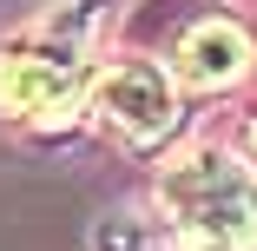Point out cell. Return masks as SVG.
<instances>
[{
  "label": "cell",
  "instance_id": "3957f363",
  "mask_svg": "<svg viewBox=\"0 0 257 251\" xmlns=\"http://www.w3.org/2000/svg\"><path fill=\"white\" fill-rule=\"evenodd\" d=\"M92 113L106 119L119 139L132 145H152V139H165L178 126V86L152 66V60H119L99 73L92 86Z\"/></svg>",
  "mask_w": 257,
  "mask_h": 251
},
{
  "label": "cell",
  "instance_id": "6da1fadb",
  "mask_svg": "<svg viewBox=\"0 0 257 251\" xmlns=\"http://www.w3.org/2000/svg\"><path fill=\"white\" fill-rule=\"evenodd\" d=\"M159 198L172 212L178 251H257V179L211 145L185 152L159 179Z\"/></svg>",
  "mask_w": 257,
  "mask_h": 251
},
{
  "label": "cell",
  "instance_id": "277c9868",
  "mask_svg": "<svg viewBox=\"0 0 257 251\" xmlns=\"http://www.w3.org/2000/svg\"><path fill=\"white\" fill-rule=\"evenodd\" d=\"M250 66V33L237 20H191L172 46V79L178 86H198V93H218V86H237Z\"/></svg>",
  "mask_w": 257,
  "mask_h": 251
},
{
  "label": "cell",
  "instance_id": "7a4b0ae2",
  "mask_svg": "<svg viewBox=\"0 0 257 251\" xmlns=\"http://www.w3.org/2000/svg\"><path fill=\"white\" fill-rule=\"evenodd\" d=\"M79 99H86V60L73 46H60V53H33V46L0 53V113H14V119H73Z\"/></svg>",
  "mask_w": 257,
  "mask_h": 251
},
{
  "label": "cell",
  "instance_id": "5b68a950",
  "mask_svg": "<svg viewBox=\"0 0 257 251\" xmlns=\"http://www.w3.org/2000/svg\"><path fill=\"white\" fill-rule=\"evenodd\" d=\"M237 159H244V172L257 179V113H250V119L237 126Z\"/></svg>",
  "mask_w": 257,
  "mask_h": 251
}]
</instances>
